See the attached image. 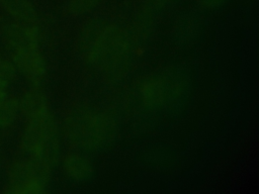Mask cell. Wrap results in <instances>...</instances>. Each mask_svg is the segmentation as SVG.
Instances as JSON below:
<instances>
[{"label":"cell","instance_id":"obj_13","mask_svg":"<svg viewBox=\"0 0 259 194\" xmlns=\"http://www.w3.org/2000/svg\"><path fill=\"white\" fill-rule=\"evenodd\" d=\"M226 2H227V0H196V3L198 4V6L201 7L202 9H206V10H212V9L220 8Z\"/></svg>","mask_w":259,"mask_h":194},{"label":"cell","instance_id":"obj_7","mask_svg":"<svg viewBox=\"0 0 259 194\" xmlns=\"http://www.w3.org/2000/svg\"><path fill=\"white\" fill-rule=\"evenodd\" d=\"M62 165L65 174L76 182L89 181L94 175V166L91 161L78 153L66 154Z\"/></svg>","mask_w":259,"mask_h":194},{"label":"cell","instance_id":"obj_6","mask_svg":"<svg viewBox=\"0 0 259 194\" xmlns=\"http://www.w3.org/2000/svg\"><path fill=\"white\" fill-rule=\"evenodd\" d=\"M12 50V59L20 72L33 84H39L46 74V64L38 43H28Z\"/></svg>","mask_w":259,"mask_h":194},{"label":"cell","instance_id":"obj_14","mask_svg":"<svg viewBox=\"0 0 259 194\" xmlns=\"http://www.w3.org/2000/svg\"><path fill=\"white\" fill-rule=\"evenodd\" d=\"M7 80L0 77V101L5 98L6 89H7Z\"/></svg>","mask_w":259,"mask_h":194},{"label":"cell","instance_id":"obj_2","mask_svg":"<svg viewBox=\"0 0 259 194\" xmlns=\"http://www.w3.org/2000/svg\"><path fill=\"white\" fill-rule=\"evenodd\" d=\"M68 139L85 151H101L116 136V122L105 111L80 108L72 110L65 120Z\"/></svg>","mask_w":259,"mask_h":194},{"label":"cell","instance_id":"obj_5","mask_svg":"<svg viewBox=\"0 0 259 194\" xmlns=\"http://www.w3.org/2000/svg\"><path fill=\"white\" fill-rule=\"evenodd\" d=\"M181 91L182 84L177 77L160 74L149 76L140 87L143 103L152 108L167 105L172 99L178 97Z\"/></svg>","mask_w":259,"mask_h":194},{"label":"cell","instance_id":"obj_11","mask_svg":"<svg viewBox=\"0 0 259 194\" xmlns=\"http://www.w3.org/2000/svg\"><path fill=\"white\" fill-rule=\"evenodd\" d=\"M101 0H69L68 11L71 15H80L95 8Z\"/></svg>","mask_w":259,"mask_h":194},{"label":"cell","instance_id":"obj_10","mask_svg":"<svg viewBox=\"0 0 259 194\" xmlns=\"http://www.w3.org/2000/svg\"><path fill=\"white\" fill-rule=\"evenodd\" d=\"M18 101L15 98H4L0 101V125L7 126L11 124L17 114Z\"/></svg>","mask_w":259,"mask_h":194},{"label":"cell","instance_id":"obj_8","mask_svg":"<svg viewBox=\"0 0 259 194\" xmlns=\"http://www.w3.org/2000/svg\"><path fill=\"white\" fill-rule=\"evenodd\" d=\"M1 5L18 22L36 24L37 14L28 0H0Z\"/></svg>","mask_w":259,"mask_h":194},{"label":"cell","instance_id":"obj_12","mask_svg":"<svg viewBox=\"0 0 259 194\" xmlns=\"http://www.w3.org/2000/svg\"><path fill=\"white\" fill-rule=\"evenodd\" d=\"M13 76H14L13 66L10 63L0 59V77L9 81Z\"/></svg>","mask_w":259,"mask_h":194},{"label":"cell","instance_id":"obj_15","mask_svg":"<svg viewBox=\"0 0 259 194\" xmlns=\"http://www.w3.org/2000/svg\"><path fill=\"white\" fill-rule=\"evenodd\" d=\"M157 2L159 3H162V4H166V3H170L172 1H175V0H156Z\"/></svg>","mask_w":259,"mask_h":194},{"label":"cell","instance_id":"obj_3","mask_svg":"<svg viewBox=\"0 0 259 194\" xmlns=\"http://www.w3.org/2000/svg\"><path fill=\"white\" fill-rule=\"evenodd\" d=\"M22 147L29 159L50 169L56 165L60 156V137L56 120L50 109L27 118Z\"/></svg>","mask_w":259,"mask_h":194},{"label":"cell","instance_id":"obj_9","mask_svg":"<svg viewBox=\"0 0 259 194\" xmlns=\"http://www.w3.org/2000/svg\"><path fill=\"white\" fill-rule=\"evenodd\" d=\"M20 106L26 118L32 117L50 109L46 95L38 89H31L27 91L20 102Z\"/></svg>","mask_w":259,"mask_h":194},{"label":"cell","instance_id":"obj_4","mask_svg":"<svg viewBox=\"0 0 259 194\" xmlns=\"http://www.w3.org/2000/svg\"><path fill=\"white\" fill-rule=\"evenodd\" d=\"M50 168L29 159L15 162L9 170V190L16 194H39L46 191Z\"/></svg>","mask_w":259,"mask_h":194},{"label":"cell","instance_id":"obj_1","mask_svg":"<svg viewBox=\"0 0 259 194\" xmlns=\"http://www.w3.org/2000/svg\"><path fill=\"white\" fill-rule=\"evenodd\" d=\"M128 40L125 31L115 25H98L84 36L83 53L96 69L114 73L127 63L131 55Z\"/></svg>","mask_w":259,"mask_h":194}]
</instances>
